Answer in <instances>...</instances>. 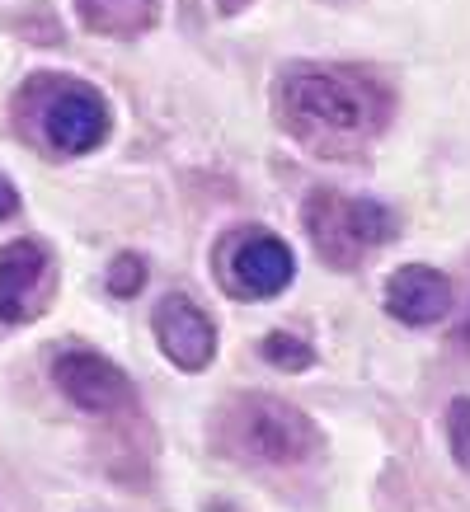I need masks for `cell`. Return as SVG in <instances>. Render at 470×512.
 <instances>
[{
	"label": "cell",
	"mask_w": 470,
	"mask_h": 512,
	"mask_svg": "<svg viewBox=\"0 0 470 512\" xmlns=\"http://www.w3.org/2000/svg\"><path fill=\"white\" fill-rule=\"evenodd\" d=\"M104 287H109L113 296H137L141 287H146V259H137V254H118V259L109 264Z\"/></svg>",
	"instance_id": "7c38bea8"
},
{
	"label": "cell",
	"mask_w": 470,
	"mask_h": 512,
	"mask_svg": "<svg viewBox=\"0 0 470 512\" xmlns=\"http://www.w3.org/2000/svg\"><path fill=\"white\" fill-rule=\"evenodd\" d=\"M282 109L311 127H329V132H362L376 123L381 99L372 85L329 71V66H292L282 76Z\"/></svg>",
	"instance_id": "3957f363"
},
{
	"label": "cell",
	"mask_w": 470,
	"mask_h": 512,
	"mask_svg": "<svg viewBox=\"0 0 470 512\" xmlns=\"http://www.w3.org/2000/svg\"><path fill=\"white\" fill-rule=\"evenodd\" d=\"M381 301H386V311H391L400 325L423 329V325L447 320L456 296H452V278H447V273H438V268H428V264H405L386 278Z\"/></svg>",
	"instance_id": "9c48e42d"
},
{
	"label": "cell",
	"mask_w": 470,
	"mask_h": 512,
	"mask_svg": "<svg viewBox=\"0 0 470 512\" xmlns=\"http://www.w3.org/2000/svg\"><path fill=\"white\" fill-rule=\"evenodd\" d=\"M15 212H19V193H15V184H10V179L0 174V221L15 217Z\"/></svg>",
	"instance_id": "4fadbf2b"
},
{
	"label": "cell",
	"mask_w": 470,
	"mask_h": 512,
	"mask_svg": "<svg viewBox=\"0 0 470 512\" xmlns=\"http://www.w3.org/2000/svg\"><path fill=\"white\" fill-rule=\"evenodd\" d=\"M245 5H250V0H217L221 15H235V10H245Z\"/></svg>",
	"instance_id": "9a60e30c"
},
{
	"label": "cell",
	"mask_w": 470,
	"mask_h": 512,
	"mask_svg": "<svg viewBox=\"0 0 470 512\" xmlns=\"http://www.w3.org/2000/svg\"><path fill=\"white\" fill-rule=\"evenodd\" d=\"M151 329H156L160 353L170 357L179 372H203V367H212V357H217V325H212V315L188 292L160 296L156 315H151Z\"/></svg>",
	"instance_id": "8992f818"
},
{
	"label": "cell",
	"mask_w": 470,
	"mask_h": 512,
	"mask_svg": "<svg viewBox=\"0 0 470 512\" xmlns=\"http://www.w3.org/2000/svg\"><path fill=\"white\" fill-rule=\"evenodd\" d=\"M221 423L231 447L264 466H306L325 451V433L315 428L311 414L278 395H240Z\"/></svg>",
	"instance_id": "6da1fadb"
},
{
	"label": "cell",
	"mask_w": 470,
	"mask_h": 512,
	"mask_svg": "<svg viewBox=\"0 0 470 512\" xmlns=\"http://www.w3.org/2000/svg\"><path fill=\"white\" fill-rule=\"evenodd\" d=\"M292 278H297V259L287 240H278L273 231H240L226 245V282L235 296L264 301V296L287 292Z\"/></svg>",
	"instance_id": "5b68a950"
},
{
	"label": "cell",
	"mask_w": 470,
	"mask_h": 512,
	"mask_svg": "<svg viewBox=\"0 0 470 512\" xmlns=\"http://www.w3.org/2000/svg\"><path fill=\"white\" fill-rule=\"evenodd\" d=\"M306 235H311L315 254L334 268L362 264L376 245H386L395 235V212L376 198H353L339 188H315L306 207H301Z\"/></svg>",
	"instance_id": "7a4b0ae2"
},
{
	"label": "cell",
	"mask_w": 470,
	"mask_h": 512,
	"mask_svg": "<svg viewBox=\"0 0 470 512\" xmlns=\"http://www.w3.org/2000/svg\"><path fill=\"white\" fill-rule=\"evenodd\" d=\"M447 447H452L456 466L470 475V395H456L452 404H447Z\"/></svg>",
	"instance_id": "8fae6325"
},
{
	"label": "cell",
	"mask_w": 470,
	"mask_h": 512,
	"mask_svg": "<svg viewBox=\"0 0 470 512\" xmlns=\"http://www.w3.org/2000/svg\"><path fill=\"white\" fill-rule=\"evenodd\" d=\"M456 343H461V348H470V311H466V320L456 325Z\"/></svg>",
	"instance_id": "5bb4252c"
},
{
	"label": "cell",
	"mask_w": 470,
	"mask_h": 512,
	"mask_svg": "<svg viewBox=\"0 0 470 512\" xmlns=\"http://www.w3.org/2000/svg\"><path fill=\"white\" fill-rule=\"evenodd\" d=\"M52 381L85 414H118V409L132 404L127 372L113 357L90 353V348H66V353L52 357Z\"/></svg>",
	"instance_id": "277c9868"
},
{
	"label": "cell",
	"mask_w": 470,
	"mask_h": 512,
	"mask_svg": "<svg viewBox=\"0 0 470 512\" xmlns=\"http://www.w3.org/2000/svg\"><path fill=\"white\" fill-rule=\"evenodd\" d=\"M259 357H264L268 367H278V372H311L315 367V348L306 339H297V334H287V329L264 334Z\"/></svg>",
	"instance_id": "30bf717a"
},
{
	"label": "cell",
	"mask_w": 470,
	"mask_h": 512,
	"mask_svg": "<svg viewBox=\"0 0 470 512\" xmlns=\"http://www.w3.org/2000/svg\"><path fill=\"white\" fill-rule=\"evenodd\" d=\"M52 296V254L38 240H10L0 249V325L43 315Z\"/></svg>",
	"instance_id": "52a82bcc"
},
{
	"label": "cell",
	"mask_w": 470,
	"mask_h": 512,
	"mask_svg": "<svg viewBox=\"0 0 470 512\" xmlns=\"http://www.w3.org/2000/svg\"><path fill=\"white\" fill-rule=\"evenodd\" d=\"M43 137L62 151V156H85L99 141L109 137V109L104 99L85 85H66L52 94V104L43 109Z\"/></svg>",
	"instance_id": "ba28073f"
}]
</instances>
